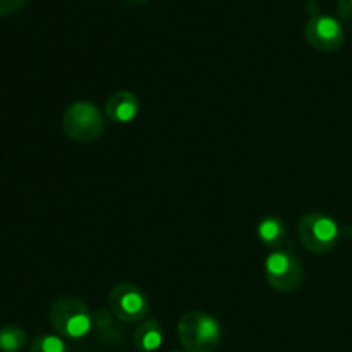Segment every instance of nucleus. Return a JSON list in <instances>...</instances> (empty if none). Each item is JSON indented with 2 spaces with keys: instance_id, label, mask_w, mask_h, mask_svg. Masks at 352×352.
I'll return each mask as SVG.
<instances>
[{
  "instance_id": "obj_1",
  "label": "nucleus",
  "mask_w": 352,
  "mask_h": 352,
  "mask_svg": "<svg viewBox=\"0 0 352 352\" xmlns=\"http://www.w3.org/2000/svg\"><path fill=\"white\" fill-rule=\"evenodd\" d=\"M179 337L188 352H213L220 344L222 329L213 316L188 313L179 322Z\"/></svg>"
},
{
  "instance_id": "obj_2",
  "label": "nucleus",
  "mask_w": 352,
  "mask_h": 352,
  "mask_svg": "<svg viewBox=\"0 0 352 352\" xmlns=\"http://www.w3.org/2000/svg\"><path fill=\"white\" fill-rule=\"evenodd\" d=\"M50 322L60 336L81 339L91 332V318L81 302L74 299H60L52 306Z\"/></svg>"
},
{
  "instance_id": "obj_3",
  "label": "nucleus",
  "mask_w": 352,
  "mask_h": 352,
  "mask_svg": "<svg viewBox=\"0 0 352 352\" xmlns=\"http://www.w3.org/2000/svg\"><path fill=\"white\" fill-rule=\"evenodd\" d=\"M339 226L336 220L322 213L306 215L299 223V237L313 253H327L333 250L339 241Z\"/></svg>"
},
{
  "instance_id": "obj_4",
  "label": "nucleus",
  "mask_w": 352,
  "mask_h": 352,
  "mask_svg": "<svg viewBox=\"0 0 352 352\" xmlns=\"http://www.w3.org/2000/svg\"><path fill=\"white\" fill-rule=\"evenodd\" d=\"M64 129L72 140L93 141L102 134L103 119L96 107L89 103H76L64 113Z\"/></svg>"
},
{
  "instance_id": "obj_5",
  "label": "nucleus",
  "mask_w": 352,
  "mask_h": 352,
  "mask_svg": "<svg viewBox=\"0 0 352 352\" xmlns=\"http://www.w3.org/2000/svg\"><path fill=\"white\" fill-rule=\"evenodd\" d=\"M306 38L318 50L333 52L342 47L346 34L339 19L329 14L315 12L306 24Z\"/></svg>"
},
{
  "instance_id": "obj_6",
  "label": "nucleus",
  "mask_w": 352,
  "mask_h": 352,
  "mask_svg": "<svg viewBox=\"0 0 352 352\" xmlns=\"http://www.w3.org/2000/svg\"><path fill=\"white\" fill-rule=\"evenodd\" d=\"M265 272L270 284L282 291L294 289L301 280V267L287 251H274L268 254L265 261Z\"/></svg>"
},
{
  "instance_id": "obj_7",
  "label": "nucleus",
  "mask_w": 352,
  "mask_h": 352,
  "mask_svg": "<svg viewBox=\"0 0 352 352\" xmlns=\"http://www.w3.org/2000/svg\"><path fill=\"white\" fill-rule=\"evenodd\" d=\"M110 305H112L113 313L124 322H136L143 318L148 311L146 298L134 285H117L110 292Z\"/></svg>"
},
{
  "instance_id": "obj_8",
  "label": "nucleus",
  "mask_w": 352,
  "mask_h": 352,
  "mask_svg": "<svg viewBox=\"0 0 352 352\" xmlns=\"http://www.w3.org/2000/svg\"><path fill=\"white\" fill-rule=\"evenodd\" d=\"M107 113L116 122H131L138 116V100L131 93H116L107 102Z\"/></svg>"
},
{
  "instance_id": "obj_9",
  "label": "nucleus",
  "mask_w": 352,
  "mask_h": 352,
  "mask_svg": "<svg viewBox=\"0 0 352 352\" xmlns=\"http://www.w3.org/2000/svg\"><path fill=\"white\" fill-rule=\"evenodd\" d=\"M162 342H164V333H162L160 327L157 322H146L141 325L134 333V344L140 351L143 352H153L160 349Z\"/></svg>"
},
{
  "instance_id": "obj_10",
  "label": "nucleus",
  "mask_w": 352,
  "mask_h": 352,
  "mask_svg": "<svg viewBox=\"0 0 352 352\" xmlns=\"http://www.w3.org/2000/svg\"><path fill=\"white\" fill-rule=\"evenodd\" d=\"M28 342V336L21 327L7 325L0 329V351L19 352L24 349Z\"/></svg>"
},
{
  "instance_id": "obj_11",
  "label": "nucleus",
  "mask_w": 352,
  "mask_h": 352,
  "mask_svg": "<svg viewBox=\"0 0 352 352\" xmlns=\"http://www.w3.org/2000/svg\"><path fill=\"white\" fill-rule=\"evenodd\" d=\"M258 236L263 243L267 244H278L280 239L284 237V227H282V222L275 217H267L260 222L258 226Z\"/></svg>"
},
{
  "instance_id": "obj_12",
  "label": "nucleus",
  "mask_w": 352,
  "mask_h": 352,
  "mask_svg": "<svg viewBox=\"0 0 352 352\" xmlns=\"http://www.w3.org/2000/svg\"><path fill=\"white\" fill-rule=\"evenodd\" d=\"M30 352H69V351L62 337L41 336L34 340Z\"/></svg>"
},
{
  "instance_id": "obj_13",
  "label": "nucleus",
  "mask_w": 352,
  "mask_h": 352,
  "mask_svg": "<svg viewBox=\"0 0 352 352\" xmlns=\"http://www.w3.org/2000/svg\"><path fill=\"white\" fill-rule=\"evenodd\" d=\"M26 3V0H0V17L17 12Z\"/></svg>"
},
{
  "instance_id": "obj_14",
  "label": "nucleus",
  "mask_w": 352,
  "mask_h": 352,
  "mask_svg": "<svg viewBox=\"0 0 352 352\" xmlns=\"http://www.w3.org/2000/svg\"><path fill=\"white\" fill-rule=\"evenodd\" d=\"M340 17L352 26V0H337Z\"/></svg>"
},
{
  "instance_id": "obj_15",
  "label": "nucleus",
  "mask_w": 352,
  "mask_h": 352,
  "mask_svg": "<svg viewBox=\"0 0 352 352\" xmlns=\"http://www.w3.org/2000/svg\"><path fill=\"white\" fill-rule=\"evenodd\" d=\"M138 2H141V0H138Z\"/></svg>"
}]
</instances>
